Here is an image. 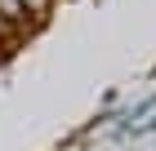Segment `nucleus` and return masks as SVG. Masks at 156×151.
<instances>
[{"instance_id":"nucleus-1","label":"nucleus","mask_w":156,"mask_h":151,"mask_svg":"<svg viewBox=\"0 0 156 151\" xmlns=\"http://www.w3.org/2000/svg\"><path fill=\"white\" fill-rule=\"evenodd\" d=\"M0 9L9 13V18H23V0H0Z\"/></svg>"}]
</instances>
